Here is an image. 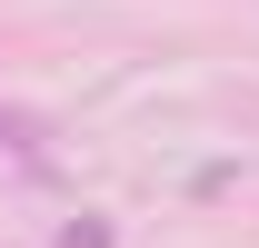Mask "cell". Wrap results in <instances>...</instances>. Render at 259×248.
Wrapping results in <instances>:
<instances>
[{
	"instance_id": "obj_1",
	"label": "cell",
	"mask_w": 259,
	"mask_h": 248,
	"mask_svg": "<svg viewBox=\"0 0 259 248\" xmlns=\"http://www.w3.org/2000/svg\"><path fill=\"white\" fill-rule=\"evenodd\" d=\"M0 149H40V119H30V109H0Z\"/></svg>"
},
{
	"instance_id": "obj_2",
	"label": "cell",
	"mask_w": 259,
	"mask_h": 248,
	"mask_svg": "<svg viewBox=\"0 0 259 248\" xmlns=\"http://www.w3.org/2000/svg\"><path fill=\"white\" fill-rule=\"evenodd\" d=\"M60 248H110V228H100V218H80V228H60Z\"/></svg>"
}]
</instances>
